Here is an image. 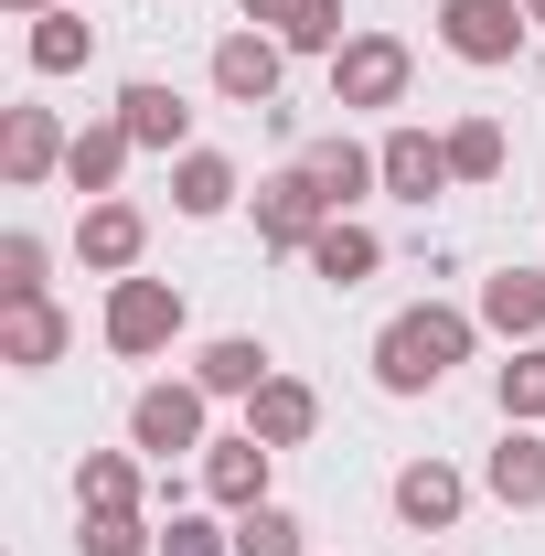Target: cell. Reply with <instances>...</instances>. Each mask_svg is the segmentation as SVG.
Returning <instances> with one entry per match:
<instances>
[{
    "mask_svg": "<svg viewBox=\"0 0 545 556\" xmlns=\"http://www.w3.org/2000/svg\"><path fill=\"white\" fill-rule=\"evenodd\" d=\"M524 0H439V43L460 54V65H514L524 54Z\"/></svg>",
    "mask_w": 545,
    "mask_h": 556,
    "instance_id": "5",
    "label": "cell"
},
{
    "mask_svg": "<svg viewBox=\"0 0 545 556\" xmlns=\"http://www.w3.org/2000/svg\"><path fill=\"white\" fill-rule=\"evenodd\" d=\"M75 321L54 300H0V364H22V375H43V364H65Z\"/></svg>",
    "mask_w": 545,
    "mask_h": 556,
    "instance_id": "16",
    "label": "cell"
},
{
    "mask_svg": "<svg viewBox=\"0 0 545 556\" xmlns=\"http://www.w3.org/2000/svg\"><path fill=\"white\" fill-rule=\"evenodd\" d=\"M204 386L193 375H172V386H139L129 396V450H150V460H182V450H204Z\"/></svg>",
    "mask_w": 545,
    "mask_h": 556,
    "instance_id": "4",
    "label": "cell"
},
{
    "mask_svg": "<svg viewBox=\"0 0 545 556\" xmlns=\"http://www.w3.org/2000/svg\"><path fill=\"white\" fill-rule=\"evenodd\" d=\"M0 11H22V22H43V11H65V0H0Z\"/></svg>",
    "mask_w": 545,
    "mask_h": 556,
    "instance_id": "33",
    "label": "cell"
},
{
    "mask_svg": "<svg viewBox=\"0 0 545 556\" xmlns=\"http://www.w3.org/2000/svg\"><path fill=\"white\" fill-rule=\"evenodd\" d=\"M118 129L139 139V150H193V108H182V86H161V75H129L118 86Z\"/></svg>",
    "mask_w": 545,
    "mask_h": 556,
    "instance_id": "12",
    "label": "cell"
},
{
    "mask_svg": "<svg viewBox=\"0 0 545 556\" xmlns=\"http://www.w3.org/2000/svg\"><path fill=\"white\" fill-rule=\"evenodd\" d=\"M300 172H310V193H321L332 214H353L364 193H385V161H375L364 139H342V129H321V139H310V150H300Z\"/></svg>",
    "mask_w": 545,
    "mask_h": 556,
    "instance_id": "10",
    "label": "cell"
},
{
    "mask_svg": "<svg viewBox=\"0 0 545 556\" xmlns=\"http://www.w3.org/2000/svg\"><path fill=\"white\" fill-rule=\"evenodd\" d=\"M236 556H310V525L289 503H246L236 514Z\"/></svg>",
    "mask_w": 545,
    "mask_h": 556,
    "instance_id": "27",
    "label": "cell"
},
{
    "mask_svg": "<svg viewBox=\"0 0 545 556\" xmlns=\"http://www.w3.org/2000/svg\"><path fill=\"white\" fill-rule=\"evenodd\" d=\"M460 503H471V471H449V460H407L396 471V525H417V535H449Z\"/></svg>",
    "mask_w": 545,
    "mask_h": 556,
    "instance_id": "14",
    "label": "cell"
},
{
    "mask_svg": "<svg viewBox=\"0 0 545 556\" xmlns=\"http://www.w3.org/2000/svg\"><path fill=\"white\" fill-rule=\"evenodd\" d=\"M246 428H257V439H268V450H300V439H310V428H321V396H310V386H300V375H268V386H257V396H246Z\"/></svg>",
    "mask_w": 545,
    "mask_h": 556,
    "instance_id": "20",
    "label": "cell"
},
{
    "mask_svg": "<svg viewBox=\"0 0 545 556\" xmlns=\"http://www.w3.org/2000/svg\"><path fill=\"white\" fill-rule=\"evenodd\" d=\"M449 172L460 182H503V118H460L449 129Z\"/></svg>",
    "mask_w": 545,
    "mask_h": 556,
    "instance_id": "29",
    "label": "cell"
},
{
    "mask_svg": "<svg viewBox=\"0 0 545 556\" xmlns=\"http://www.w3.org/2000/svg\"><path fill=\"white\" fill-rule=\"evenodd\" d=\"M471 311H481V332H503V343H535V332H545V268H492Z\"/></svg>",
    "mask_w": 545,
    "mask_h": 556,
    "instance_id": "17",
    "label": "cell"
},
{
    "mask_svg": "<svg viewBox=\"0 0 545 556\" xmlns=\"http://www.w3.org/2000/svg\"><path fill=\"white\" fill-rule=\"evenodd\" d=\"M129 150H139V139L118 129V118H86V129H75V150H65V182L86 193V204H107V193L129 182Z\"/></svg>",
    "mask_w": 545,
    "mask_h": 556,
    "instance_id": "18",
    "label": "cell"
},
{
    "mask_svg": "<svg viewBox=\"0 0 545 556\" xmlns=\"http://www.w3.org/2000/svg\"><path fill=\"white\" fill-rule=\"evenodd\" d=\"M182 321H193V311H182V289H172V278H107V321H97V332H107L118 364L172 353V343H182Z\"/></svg>",
    "mask_w": 545,
    "mask_h": 556,
    "instance_id": "2",
    "label": "cell"
},
{
    "mask_svg": "<svg viewBox=\"0 0 545 556\" xmlns=\"http://www.w3.org/2000/svg\"><path fill=\"white\" fill-rule=\"evenodd\" d=\"M268 439L257 428H236V439H204V492L225 503V514H246V503H268Z\"/></svg>",
    "mask_w": 545,
    "mask_h": 556,
    "instance_id": "13",
    "label": "cell"
},
{
    "mask_svg": "<svg viewBox=\"0 0 545 556\" xmlns=\"http://www.w3.org/2000/svg\"><path fill=\"white\" fill-rule=\"evenodd\" d=\"M471 343H481V311L417 300V311H396V321L375 332V386H385V396H439L449 364H471Z\"/></svg>",
    "mask_w": 545,
    "mask_h": 556,
    "instance_id": "1",
    "label": "cell"
},
{
    "mask_svg": "<svg viewBox=\"0 0 545 556\" xmlns=\"http://www.w3.org/2000/svg\"><path fill=\"white\" fill-rule=\"evenodd\" d=\"M524 11H535V22H545V0H524Z\"/></svg>",
    "mask_w": 545,
    "mask_h": 556,
    "instance_id": "34",
    "label": "cell"
},
{
    "mask_svg": "<svg viewBox=\"0 0 545 556\" xmlns=\"http://www.w3.org/2000/svg\"><path fill=\"white\" fill-rule=\"evenodd\" d=\"M65 150H75V129L54 108H0V182H11V193H43V182L65 172Z\"/></svg>",
    "mask_w": 545,
    "mask_h": 556,
    "instance_id": "6",
    "label": "cell"
},
{
    "mask_svg": "<svg viewBox=\"0 0 545 556\" xmlns=\"http://www.w3.org/2000/svg\"><path fill=\"white\" fill-rule=\"evenodd\" d=\"M75 514H139V460L129 450H86L75 460Z\"/></svg>",
    "mask_w": 545,
    "mask_h": 556,
    "instance_id": "23",
    "label": "cell"
},
{
    "mask_svg": "<svg viewBox=\"0 0 545 556\" xmlns=\"http://www.w3.org/2000/svg\"><path fill=\"white\" fill-rule=\"evenodd\" d=\"M236 11H246V22H268V33H278V22H289L300 0H236Z\"/></svg>",
    "mask_w": 545,
    "mask_h": 556,
    "instance_id": "32",
    "label": "cell"
},
{
    "mask_svg": "<svg viewBox=\"0 0 545 556\" xmlns=\"http://www.w3.org/2000/svg\"><path fill=\"white\" fill-rule=\"evenodd\" d=\"M43 268H54V247L33 225H11L0 236V300H43Z\"/></svg>",
    "mask_w": 545,
    "mask_h": 556,
    "instance_id": "28",
    "label": "cell"
},
{
    "mask_svg": "<svg viewBox=\"0 0 545 556\" xmlns=\"http://www.w3.org/2000/svg\"><path fill=\"white\" fill-rule=\"evenodd\" d=\"M481 492L514 503V514H545V428H503L492 460H481Z\"/></svg>",
    "mask_w": 545,
    "mask_h": 556,
    "instance_id": "15",
    "label": "cell"
},
{
    "mask_svg": "<svg viewBox=\"0 0 545 556\" xmlns=\"http://www.w3.org/2000/svg\"><path fill=\"white\" fill-rule=\"evenodd\" d=\"M407 86H417V54L396 33H353L332 54V108H407Z\"/></svg>",
    "mask_w": 545,
    "mask_h": 556,
    "instance_id": "3",
    "label": "cell"
},
{
    "mask_svg": "<svg viewBox=\"0 0 545 556\" xmlns=\"http://www.w3.org/2000/svg\"><path fill=\"white\" fill-rule=\"evenodd\" d=\"M22 54H33V75H75L86 54H97V22H86V11H43Z\"/></svg>",
    "mask_w": 545,
    "mask_h": 556,
    "instance_id": "25",
    "label": "cell"
},
{
    "mask_svg": "<svg viewBox=\"0 0 545 556\" xmlns=\"http://www.w3.org/2000/svg\"><path fill=\"white\" fill-rule=\"evenodd\" d=\"M375 161H385V193H396V204H428V193L460 182V172H449V129H385Z\"/></svg>",
    "mask_w": 545,
    "mask_h": 556,
    "instance_id": "11",
    "label": "cell"
},
{
    "mask_svg": "<svg viewBox=\"0 0 545 556\" xmlns=\"http://www.w3.org/2000/svg\"><path fill=\"white\" fill-rule=\"evenodd\" d=\"M268 375H278V364H268V343H257V332H225V343L193 353V386H204V396H257Z\"/></svg>",
    "mask_w": 545,
    "mask_h": 556,
    "instance_id": "22",
    "label": "cell"
},
{
    "mask_svg": "<svg viewBox=\"0 0 545 556\" xmlns=\"http://www.w3.org/2000/svg\"><path fill=\"white\" fill-rule=\"evenodd\" d=\"M492 407L503 428H545V343H514V364H492Z\"/></svg>",
    "mask_w": 545,
    "mask_h": 556,
    "instance_id": "24",
    "label": "cell"
},
{
    "mask_svg": "<svg viewBox=\"0 0 545 556\" xmlns=\"http://www.w3.org/2000/svg\"><path fill=\"white\" fill-rule=\"evenodd\" d=\"M278 43H289V54H342V43H353V33H342V0H300V11L278 22Z\"/></svg>",
    "mask_w": 545,
    "mask_h": 556,
    "instance_id": "30",
    "label": "cell"
},
{
    "mask_svg": "<svg viewBox=\"0 0 545 556\" xmlns=\"http://www.w3.org/2000/svg\"><path fill=\"white\" fill-rule=\"evenodd\" d=\"M75 257L97 278H139V257H150V214L129 204V193H107V204L75 214Z\"/></svg>",
    "mask_w": 545,
    "mask_h": 556,
    "instance_id": "9",
    "label": "cell"
},
{
    "mask_svg": "<svg viewBox=\"0 0 545 556\" xmlns=\"http://www.w3.org/2000/svg\"><path fill=\"white\" fill-rule=\"evenodd\" d=\"M278 65H289V43L246 22V33H225V43H214V97H225V108H257V118H278Z\"/></svg>",
    "mask_w": 545,
    "mask_h": 556,
    "instance_id": "7",
    "label": "cell"
},
{
    "mask_svg": "<svg viewBox=\"0 0 545 556\" xmlns=\"http://www.w3.org/2000/svg\"><path fill=\"white\" fill-rule=\"evenodd\" d=\"M236 193H246V182H236V161H225V150H182V161H172V214L214 225Z\"/></svg>",
    "mask_w": 545,
    "mask_h": 556,
    "instance_id": "21",
    "label": "cell"
},
{
    "mask_svg": "<svg viewBox=\"0 0 545 556\" xmlns=\"http://www.w3.org/2000/svg\"><path fill=\"white\" fill-rule=\"evenodd\" d=\"M75 556H161L150 514H75Z\"/></svg>",
    "mask_w": 545,
    "mask_h": 556,
    "instance_id": "26",
    "label": "cell"
},
{
    "mask_svg": "<svg viewBox=\"0 0 545 556\" xmlns=\"http://www.w3.org/2000/svg\"><path fill=\"white\" fill-rule=\"evenodd\" d=\"M375 268H385V236H375V225H353V214H332V225L310 236V278H332V289H364Z\"/></svg>",
    "mask_w": 545,
    "mask_h": 556,
    "instance_id": "19",
    "label": "cell"
},
{
    "mask_svg": "<svg viewBox=\"0 0 545 556\" xmlns=\"http://www.w3.org/2000/svg\"><path fill=\"white\" fill-rule=\"evenodd\" d=\"M161 556H236V525H204V514H172V525H161Z\"/></svg>",
    "mask_w": 545,
    "mask_h": 556,
    "instance_id": "31",
    "label": "cell"
},
{
    "mask_svg": "<svg viewBox=\"0 0 545 556\" xmlns=\"http://www.w3.org/2000/svg\"><path fill=\"white\" fill-rule=\"evenodd\" d=\"M321 225H332V204L310 193V172H300V161L257 182V247H268V257H310V236H321Z\"/></svg>",
    "mask_w": 545,
    "mask_h": 556,
    "instance_id": "8",
    "label": "cell"
}]
</instances>
